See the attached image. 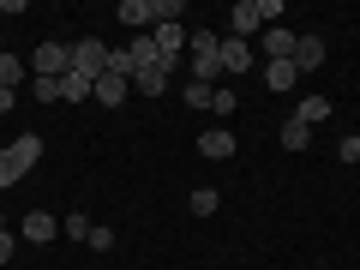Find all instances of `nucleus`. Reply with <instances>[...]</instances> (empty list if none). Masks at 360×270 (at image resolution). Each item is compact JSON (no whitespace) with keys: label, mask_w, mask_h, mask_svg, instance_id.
Instances as JSON below:
<instances>
[{"label":"nucleus","mask_w":360,"mask_h":270,"mask_svg":"<svg viewBox=\"0 0 360 270\" xmlns=\"http://www.w3.org/2000/svg\"><path fill=\"white\" fill-rule=\"evenodd\" d=\"M295 120H307V127H324V120H330V103H324V96H307V103L295 108Z\"/></svg>","instance_id":"obj_18"},{"label":"nucleus","mask_w":360,"mask_h":270,"mask_svg":"<svg viewBox=\"0 0 360 270\" xmlns=\"http://www.w3.org/2000/svg\"><path fill=\"white\" fill-rule=\"evenodd\" d=\"M13 252H18V234L6 229V222H0V264H6V258H13Z\"/></svg>","instance_id":"obj_26"},{"label":"nucleus","mask_w":360,"mask_h":270,"mask_svg":"<svg viewBox=\"0 0 360 270\" xmlns=\"http://www.w3.org/2000/svg\"><path fill=\"white\" fill-rule=\"evenodd\" d=\"M276 139H283V150H307V144H312V127H307V120H295V115H288Z\"/></svg>","instance_id":"obj_15"},{"label":"nucleus","mask_w":360,"mask_h":270,"mask_svg":"<svg viewBox=\"0 0 360 270\" xmlns=\"http://www.w3.org/2000/svg\"><path fill=\"white\" fill-rule=\"evenodd\" d=\"M324 66V37H300L295 42V72H319Z\"/></svg>","instance_id":"obj_13"},{"label":"nucleus","mask_w":360,"mask_h":270,"mask_svg":"<svg viewBox=\"0 0 360 270\" xmlns=\"http://www.w3.org/2000/svg\"><path fill=\"white\" fill-rule=\"evenodd\" d=\"M210 108H217V115H234V108H240V96H234V84H222L217 96H210Z\"/></svg>","instance_id":"obj_24"},{"label":"nucleus","mask_w":360,"mask_h":270,"mask_svg":"<svg viewBox=\"0 0 360 270\" xmlns=\"http://www.w3.org/2000/svg\"><path fill=\"white\" fill-rule=\"evenodd\" d=\"M198 156H210V162H229V156H234V132H229V127L198 132Z\"/></svg>","instance_id":"obj_9"},{"label":"nucleus","mask_w":360,"mask_h":270,"mask_svg":"<svg viewBox=\"0 0 360 270\" xmlns=\"http://www.w3.org/2000/svg\"><path fill=\"white\" fill-rule=\"evenodd\" d=\"M90 246H96V252H108V246H115V229H103V222H96V229H90Z\"/></svg>","instance_id":"obj_27"},{"label":"nucleus","mask_w":360,"mask_h":270,"mask_svg":"<svg viewBox=\"0 0 360 270\" xmlns=\"http://www.w3.org/2000/svg\"><path fill=\"white\" fill-rule=\"evenodd\" d=\"M30 90H37V103H60V78H30Z\"/></svg>","instance_id":"obj_23"},{"label":"nucleus","mask_w":360,"mask_h":270,"mask_svg":"<svg viewBox=\"0 0 360 270\" xmlns=\"http://www.w3.org/2000/svg\"><path fill=\"white\" fill-rule=\"evenodd\" d=\"M127 60H132V78H139V72H150V66H162V54H156V37H132Z\"/></svg>","instance_id":"obj_12"},{"label":"nucleus","mask_w":360,"mask_h":270,"mask_svg":"<svg viewBox=\"0 0 360 270\" xmlns=\"http://www.w3.org/2000/svg\"><path fill=\"white\" fill-rule=\"evenodd\" d=\"M217 49H222L217 30H193V37H186V54H193V78H198V84H210V78L222 72V66H217Z\"/></svg>","instance_id":"obj_1"},{"label":"nucleus","mask_w":360,"mask_h":270,"mask_svg":"<svg viewBox=\"0 0 360 270\" xmlns=\"http://www.w3.org/2000/svg\"><path fill=\"white\" fill-rule=\"evenodd\" d=\"M115 18L132 30V37H150V30H156V0H120Z\"/></svg>","instance_id":"obj_5"},{"label":"nucleus","mask_w":360,"mask_h":270,"mask_svg":"<svg viewBox=\"0 0 360 270\" xmlns=\"http://www.w3.org/2000/svg\"><path fill=\"white\" fill-rule=\"evenodd\" d=\"M66 72H72V42H42L30 60V78H66Z\"/></svg>","instance_id":"obj_3"},{"label":"nucleus","mask_w":360,"mask_h":270,"mask_svg":"<svg viewBox=\"0 0 360 270\" xmlns=\"http://www.w3.org/2000/svg\"><path fill=\"white\" fill-rule=\"evenodd\" d=\"M18 240H30V246L60 240V217H54V210H25V222H18Z\"/></svg>","instance_id":"obj_4"},{"label":"nucleus","mask_w":360,"mask_h":270,"mask_svg":"<svg viewBox=\"0 0 360 270\" xmlns=\"http://www.w3.org/2000/svg\"><path fill=\"white\" fill-rule=\"evenodd\" d=\"M72 72L84 78L90 90H96V78L108 72V49H103V37H84V42H72Z\"/></svg>","instance_id":"obj_2"},{"label":"nucleus","mask_w":360,"mask_h":270,"mask_svg":"<svg viewBox=\"0 0 360 270\" xmlns=\"http://www.w3.org/2000/svg\"><path fill=\"white\" fill-rule=\"evenodd\" d=\"M264 84H270V96H288V90L300 84L295 60H264Z\"/></svg>","instance_id":"obj_11"},{"label":"nucleus","mask_w":360,"mask_h":270,"mask_svg":"<svg viewBox=\"0 0 360 270\" xmlns=\"http://www.w3.org/2000/svg\"><path fill=\"white\" fill-rule=\"evenodd\" d=\"M210 96H217V84H198V78H186V108H210Z\"/></svg>","instance_id":"obj_22"},{"label":"nucleus","mask_w":360,"mask_h":270,"mask_svg":"<svg viewBox=\"0 0 360 270\" xmlns=\"http://www.w3.org/2000/svg\"><path fill=\"white\" fill-rule=\"evenodd\" d=\"M30 168H37V162H30V156L18 150V144H6V150H0V193H6V186H18V180H25Z\"/></svg>","instance_id":"obj_8"},{"label":"nucleus","mask_w":360,"mask_h":270,"mask_svg":"<svg viewBox=\"0 0 360 270\" xmlns=\"http://www.w3.org/2000/svg\"><path fill=\"white\" fill-rule=\"evenodd\" d=\"M13 103H18V90H0V115H13Z\"/></svg>","instance_id":"obj_28"},{"label":"nucleus","mask_w":360,"mask_h":270,"mask_svg":"<svg viewBox=\"0 0 360 270\" xmlns=\"http://www.w3.org/2000/svg\"><path fill=\"white\" fill-rule=\"evenodd\" d=\"M295 30H288V25H264V54H270V60H295Z\"/></svg>","instance_id":"obj_10"},{"label":"nucleus","mask_w":360,"mask_h":270,"mask_svg":"<svg viewBox=\"0 0 360 270\" xmlns=\"http://www.w3.org/2000/svg\"><path fill=\"white\" fill-rule=\"evenodd\" d=\"M168 78H174L168 66H150V72H139V78H132V90H139V96H162V90H168Z\"/></svg>","instance_id":"obj_16"},{"label":"nucleus","mask_w":360,"mask_h":270,"mask_svg":"<svg viewBox=\"0 0 360 270\" xmlns=\"http://www.w3.org/2000/svg\"><path fill=\"white\" fill-rule=\"evenodd\" d=\"M90 229H96V222H90L84 210H72V217H60V234H66V240H90Z\"/></svg>","instance_id":"obj_20"},{"label":"nucleus","mask_w":360,"mask_h":270,"mask_svg":"<svg viewBox=\"0 0 360 270\" xmlns=\"http://www.w3.org/2000/svg\"><path fill=\"white\" fill-rule=\"evenodd\" d=\"M252 30H264V0H234L229 6V37H252Z\"/></svg>","instance_id":"obj_6"},{"label":"nucleus","mask_w":360,"mask_h":270,"mask_svg":"<svg viewBox=\"0 0 360 270\" xmlns=\"http://www.w3.org/2000/svg\"><path fill=\"white\" fill-rule=\"evenodd\" d=\"M84 96H90V84H84L78 72H66V78H60V103H84Z\"/></svg>","instance_id":"obj_21"},{"label":"nucleus","mask_w":360,"mask_h":270,"mask_svg":"<svg viewBox=\"0 0 360 270\" xmlns=\"http://www.w3.org/2000/svg\"><path fill=\"white\" fill-rule=\"evenodd\" d=\"M217 205H222V198H217V186H198V193L186 198V210H193V217H217Z\"/></svg>","instance_id":"obj_19"},{"label":"nucleus","mask_w":360,"mask_h":270,"mask_svg":"<svg viewBox=\"0 0 360 270\" xmlns=\"http://www.w3.org/2000/svg\"><path fill=\"white\" fill-rule=\"evenodd\" d=\"M25 78H30V66L18 60V54H0V90H18Z\"/></svg>","instance_id":"obj_17"},{"label":"nucleus","mask_w":360,"mask_h":270,"mask_svg":"<svg viewBox=\"0 0 360 270\" xmlns=\"http://www.w3.org/2000/svg\"><path fill=\"white\" fill-rule=\"evenodd\" d=\"M90 103H103V108H120V103H127V78L103 72V78H96V90H90Z\"/></svg>","instance_id":"obj_14"},{"label":"nucleus","mask_w":360,"mask_h":270,"mask_svg":"<svg viewBox=\"0 0 360 270\" xmlns=\"http://www.w3.org/2000/svg\"><path fill=\"white\" fill-rule=\"evenodd\" d=\"M217 66L229 78H240L246 66H252V42H240V37H222V49H217Z\"/></svg>","instance_id":"obj_7"},{"label":"nucleus","mask_w":360,"mask_h":270,"mask_svg":"<svg viewBox=\"0 0 360 270\" xmlns=\"http://www.w3.org/2000/svg\"><path fill=\"white\" fill-rule=\"evenodd\" d=\"M336 156H342V162H360V132H348V139L336 144Z\"/></svg>","instance_id":"obj_25"}]
</instances>
